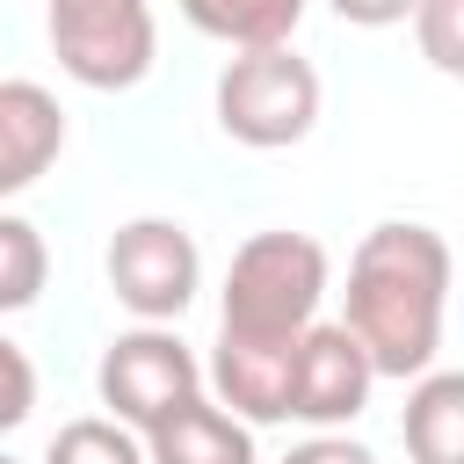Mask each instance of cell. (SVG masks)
Listing matches in <instances>:
<instances>
[{
	"mask_svg": "<svg viewBox=\"0 0 464 464\" xmlns=\"http://www.w3.org/2000/svg\"><path fill=\"white\" fill-rule=\"evenodd\" d=\"M450 239L420 218H384L355 239L348 254V312L341 326L370 348L377 377H428L442 348V312H450Z\"/></svg>",
	"mask_w": 464,
	"mask_h": 464,
	"instance_id": "1",
	"label": "cell"
},
{
	"mask_svg": "<svg viewBox=\"0 0 464 464\" xmlns=\"http://www.w3.org/2000/svg\"><path fill=\"white\" fill-rule=\"evenodd\" d=\"M326 304V246L312 232H254L232 246L225 290H218V334L239 341H304Z\"/></svg>",
	"mask_w": 464,
	"mask_h": 464,
	"instance_id": "2",
	"label": "cell"
},
{
	"mask_svg": "<svg viewBox=\"0 0 464 464\" xmlns=\"http://www.w3.org/2000/svg\"><path fill=\"white\" fill-rule=\"evenodd\" d=\"M210 109H218V130L232 145L283 152V145H304L312 123H319V72L290 44H276V51H232L225 72H218Z\"/></svg>",
	"mask_w": 464,
	"mask_h": 464,
	"instance_id": "3",
	"label": "cell"
},
{
	"mask_svg": "<svg viewBox=\"0 0 464 464\" xmlns=\"http://www.w3.org/2000/svg\"><path fill=\"white\" fill-rule=\"evenodd\" d=\"M44 29H51L58 72L94 87V94L138 87L160 58L152 0H44Z\"/></svg>",
	"mask_w": 464,
	"mask_h": 464,
	"instance_id": "4",
	"label": "cell"
},
{
	"mask_svg": "<svg viewBox=\"0 0 464 464\" xmlns=\"http://www.w3.org/2000/svg\"><path fill=\"white\" fill-rule=\"evenodd\" d=\"M102 276L138 326H174L203 290V254L181 218H123L102 246Z\"/></svg>",
	"mask_w": 464,
	"mask_h": 464,
	"instance_id": "5",
	"label": "cell"
},
{
	"mask_svg": "<svg viewBox=\"0 0 464 464\" xmlns=\"http://www.w3.org/2000/svg\"><path fill=\"white\" fill-rule=\"evenodd\" d=\"M94 392H102V406H109L123 428L152 435V428L174 420L188 399H203L210 377H203L196 348H188L174 326H130V334H116V341L102 348Z\"/></svg>",
	"mask_w": 464,
	"mask_h": 464,
	"instance_id": "6",
	"label": "cell"
},
{
	"mask_svg": "<svg viewBox=\"0 0 464 464\" xmlns=\"http://www.w3.org/2000/svg\"><path fill=\"white\" fill-rule=\"evenodd\" d=\"M377 392V362L370 348L341 326V319H319L304 341H297V377H290V420H304L312 435H334L348 428Z\"/></svg>",
	"mask_w": 464,
	"mask_h": 464,
	"instance_id": "7",
	"label": "cell"
},
{
	"mask_svg": "<svg viewBox=\"0 0 464 464\" xmlns=\"http://www.w3.org/2000/svg\"><path fill=\"white\" fill-rule=\"evenodd\" d=\"M203 377H210V399L232 406L246 428H276V420H290L297 341H239V334H218Z\"/></svg>",
	"mask_w": 464,
	"mask_h": 464,
	"instance_id": "8",
	"label": "cell"
},
{
	"mask_svg": "<svg viewBox=\"0 0 464 464\" xmlns=\"http://www.w3.org/2000/svg\"><path fill=\"white\" fill-rule=\"evenodd\" d=\"M58 152H65V109H58V94L36 87V80H7L0 87V196L36 188Z\"/></svg>",
	"mask_w": 464,
	"mask_h": 464,
	"instance_id": "9",
	"label": "cell"
},
{
	"mask_svg": "<svg viewBox=\"0 0 464 464\" xmlns=\"http://www.w3.org/2000/svg\"><path fill=\"white\" fill-rule=\"evenodd\" d=\"M145 450H152V464H254V428L203 392L174 420H160L145 435Z\"/></svg>",
	"mask_w": 464,
	"mask_h": 464,
	"instance_id": "10",
	"label": "cell"
},
{
	"mask_svg": "<svg viewBox=\"0 0 464 464\" xmlns=\"http://www.w3.org/2000/svg\"><path fill=\"white\" fill-rule=\"evenodd\" d=\"M399 442L413 464H464V370H428L406 384Z\"/></svg>",
	"mask_w": 464,
	"mask_h": 464,
	"instance_id": "11",
	"label": "cell"
},
{
	"mask_svg": "<svg viewBox=\"0 0 464 464\" xmlns=\"http://www.w3.org/2000/svg\"><path fill=\"white\" fill-rule=\"evenodd\" d=\"M304 7L312 0H181L188 29H203V36L232 44V51H276V44H290L297 22H304Z\"/></svg>",
	"mask_w": 464,
	"mask_h": 464,
	"instance_id": "12",
	"label": "cell"
},
{
	"mask_svg": "<svg viewBox=\"0 0 464 464\" xmlns=\"http://www.w3.org/2000/svg\"><path fill=\"white\" fill-rule=\"evenodd\" d=\"M44 464H152V450H145V435L123 428L116 413H80V420H65V428L51 435Z\"/></svg>",
	"mask_w": 464,
	"mask_h": 464,
	"instance_id": "13",
	"label": "cell"
},
{
	"mask_svg": "<svg viewBox=\"0 0 464 464\" xmlns=\"http://www.w3.org/2000/svg\"><path fill=\"white\" fill-rule=\"evenodd\" d=\"M44 290V232L22 210H0V312H29Z\"/></svg>",
	"mask_w": 464,
	"mask_h": 464,
	"instance_id": "14",
	"label": "cell"
},
{
	"mask_svg": "<svg viewBox=\"0 0 464 464\" xmlns=\"http://www.w3.org/2000/svg\"><path fill=\"white\" fill-rule=\"evenodd\" d=\"M413 44L442 80H464V0H420L413 7Z\"/></svg>",
	"mask_w": 464,
	"mask_h": 464,
	"instance_id": "15",
	"label": "cell"
},
{
	"mask_svg": "<svg viewBox=\"0 0 464 464\" xmlns=\"http://www.w3.org/2000/svg\"><path fill=\"white\" fill-rule=\"evenodd\" d=\"M0 370H7V399H0V428H22L36 413V377H29V348L0 341Z\"/></svg>",
	"mask_w": 464,
	"mask_h": 464,
	"instance_id": "16",
	"label": "cell"
},
{
	"mask_svg": "<svg viewBox=\"0 0 464 464\" xmlns=\"http://www.w3.org/2000/svg\"><path fill=\"white\" fill-rule=\"evenodd\" d=\"M283 464H377V450H370V442H355L348 428H334V435H304Z\"/></svg>",
	"mask_w": 464,
	"mask_h": 464,
	"instance_id": "17",
	"label": "cell"
},
{
	"mask_svg": "<svg viewBox=\"0 0 464 464\" xmlns=\"http://www.w3.org/2000/svg\"><path fill=\"white\" fill-rule=\"evenodd\" d=\"M348 29H392V22H413L420 0H326Z\"/></svg>",
	"mask_w": 464,
	"mask_h": 464,
	"instance_id": "18",
	"label": "cell"
},
{
	"mask_svg": "<svg viewBox=\"0 0 464 464\" xmlns=\"http://www.w3.org/2000/svg\"><path fill=\"white\" fill-rule=\"evenodd\" d=\"M0 464H22V457H0Z\"/></svg>",
	"mask_w": 464,
	"mask_h": 464,
	"instance_id": "19",
	"label": "cell"
}]
</instances>
